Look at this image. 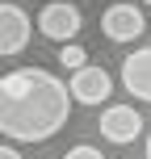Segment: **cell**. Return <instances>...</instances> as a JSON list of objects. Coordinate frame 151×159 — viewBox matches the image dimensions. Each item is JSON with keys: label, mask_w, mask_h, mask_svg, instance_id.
Returning <instances> with one entry per match:
<instances>
[{"label": "cell", "mask_w": 151, "mask_h": 159, "mask_svg": "<svg viewBox=\"0 0 151 159\" xmlns=\"http://www.w3.org/2000/svg\"><path fill=\"white\" fill-rule=\"evenodd\" d=\"M72 117V96L59 75L42 67H17L0 75V134L13 143H46Z\"/></svg>", "instance_id": "1"}, {"label": "cell", "mask_w": 151, "mask_h": 159, "mask_svg": "<svg viewBox=\"0 0 151 159\" xmlns=\"http://www.w3.org/2000/svg\"><path fill=\"white\" fill-rule=\"evenodd\" d=\"M80 25H84V17H80V8L67 4V0H50L38 13V34L50 38V42H59V46H63V42H76Z\"/></svg>", "instance_id": "2"}, {"label": "cell", "mask_w": 151, "mask_h": 159, "mask_svg": "<svg viewBox=\"0 0 151 159\" xmlns=\"http://www.w3.org/2000/svg\"><path fill=\"white\" fill-rule=\"evenodd\" d=\"M109 92H113V80L105 67H76L72 80H67V96L80 105H101V101H109Z\"/></svg>", "instance_id": "3"}, {"label": "cell", "mask_w": 151, "mask_h": 159, "mask_svg": "<svg viewBox=\"0 0 151 159\" xmlns=\"http://www.w3.org/2000/svg\"><path fill=\"white\" fill-rule=\"evenodd\" d=\"M30 34H34L30 13H25V8H17V4H4V0H0V59L21 55V50L30 46Z\"/></svg>", "instance_id": "4"}, {"label": "cell", "mask_w": 151, "mask_h": 159, "mask_svg": "<svg viewBox=\"0 0 151 159\" xmlns=\"http://www.w3.org/2000/svg\"><path fill=\"white\" fill-rule=\"evenodd\" d=\"M101 30L109 42H134L139 34H147V17L134 4H109L101 17Z\"/></svg>", "instance_id": "5"}, {"label": "cell", "mask_w": 151, "mask_h": 159, "mask_svg": "<svg viewBox=\"0 0 151 159\" xmlns=\"http://www.w3.org/2000/svg\"><path fill=\"white\" fill-rule=\"evenodd\" d=\"M101 134L109 138V143L126 147V143H134V138L143 134V117L134 113V105H109V109L101 113Z\"/></svg>", "instance_id": "6"}, {"label": "cell", "mask_w": 151, "mask_h": 159, "mask_svg": "<svg viewBox=\"0 0 151 159\" xmlns=\"http://www.w3.org/2000/svg\"><path fill=\"white\" fill-rule=\"evenodd\" d=\"M122 84H126L130 96L151 101V46H143V50L122 59Z\"/></svg>", "instance_id": "7"}, {"label": "cell", "mask_w": 151, "mask_h": 159, "mask_svg": "<svg viewBox=\"0 0 151 159\" xmlns=\"http://www.w3.org/2000/svg\"><path fill=\"white\" fill-rule=\"evenodd\" d=\"M59 63L76 71V67L88 63V55H84V46H80V42H63V46H59Z\"/></svg>", "instance_id": "8"}, {"label": "cell", "mask_w": 151, "mask_h": 159, "mask_svg": "<svg viewBox=\"0 0 151 159\" xmlns=\"http://www.w3.org/2000/svg\"><path fill=\"white\" fill-rule=\"evenodd\" d=\"M63 159H105V155L97 151V147H72V151H67Z\"/></svg>", "instance_id": "9"}, {"label": "cell", "mask_w": 151, "mask_h": 159, "mask_svg": "<svg viewBox=\"0 0 151 159\" xmlns=\"http://www.w3.org/2000/svg\"><path fill=\"white\" fill-rule=\"evenodd\" d=\"M0 159H21V155H17L13 147H0Z\"/></svg>", "instance_id": "10"}, {"label": "cell", "mask_w": 151, "mask_h": 159, "mask_svg": "<svg viewBox=\"0 0 151 159\" xmlns=\"http://www.w3.org/2000/svg\"><path fill=\"white\" fill-rule=\"evenodd\" d=\"M147 159H151V130H147Z\"/></svg>", "instance_id": "11"}, {"label": "cell", "mask_w": 151, "mask_h": 159, "mask_svg": "<svg viewBox=\"0 0 151 159\" xmlns=\"http://www.w3.org/2000/svg\"><path fill=\"white\" fill-rule=\"evenodd\" d=\"M147 4H151V0H147Z\"/></svg>", "instance_id": "12"}]
</instances>
